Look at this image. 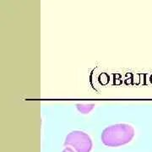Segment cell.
I'll use <instances>...</instances> for the list:
<instances>
[{"mask_svg": "<svg viewBox=\"0 0 152 152\" xmlns=\"http://www.w3.org/2000/svg\"><path fill=\"white\" fill-rule=\"evenodd\" d=\"M133 126L127 124H118L106 128L102 133V141L106 146L118 147L129 144L134 137Z\"/></svg>", "mask_w": 152, "mask_h": 152, "instance_id": "cell-1", "label": "cell"}, {"mask_svg": "<svg viewBox=\"0 0 152 152\" xmlns=\"http://www.w3.org/2000/svg\"><path fill=\"white\" fill-rule=\"evenodd\" d=\"M66 147H71L76 152H91L93 144L90 135L83 131H72L66 136L64 140Z\"/></svg>", "mask_w": 152, "mask_h": 152, "instance_id": "cell-2", "label": "cell"}, {"mask_svg": "<svg viewBox=\"0 0 152 152\" xmlns=\"http://www.w3.org/2000/svg\"><path fill=\"white\" fill-rule=\"evenodd\" d=\"M94 104H77V109L84 114L90 113L94 108Z\"/></svg>", "mask_w": 152, "mask_h": 152, "instance_id": "cell-3", "label": "cell"}, {"mask_svg": "<svg viewBox=\"0 0 152 152\" xmlns=\"http://www.w3.org/2000/svg\"><path fill=\"white\" fill-rule=\"evenodd\" d=\"M62 152H75V151L71 148V147H66L65 149Z\"/></svg>", "mask_w": 152, "mask_h": 152, "instance_id": "cell-4", "label": "cell"}]
</instances>
